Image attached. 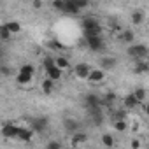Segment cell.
Instances as JSON below:
<instances>
[{"mask_svg": "<svg viewBox=\"0 0 149 149\" xmlns=\"http://www.w3.org/2000/svg\"><path fill=\"white\" fill-rule=\"evenodd\" d=\"M83 28L86 37H100L102 35V26L95 18H84L83 19Z\"/></svg>", "mask_w": 149, "mask_h": 149, "instance_id": "1", "label": "cell"}, {"mask_svg": "<svg viewBox=\"0 0 149 149\" xmlns=\"http://www.w3.org/2000/svg\"><path fill=\"white\" fill-rule=\"evenodd\" d=\"M44 68H46V72H47V77L51 79V81H58L60 77H61V70L56 67V63H54V58H51V56H46L44 58Z\"/></svg>", "mask_w": 149, "mask_h": 149, "instance_id": "2", "label": "cell"}, {"mask_svg": "<svg viewBox=\"0 0 149 149\" xmlns=\"http://www.w3.org/2000/svg\"><path fill=\"white\" fill-rule=\"evenodd\" d=\"M147 53H149V49L144 46V44H132V46H128L126 47V54L130 56V58H133V60H144L146 56H147Z\"/></svg>", "mask_w": 149, "mask_h": 149, "instance_id": "3", "label": "cell"}, {"mask_svg": "<svg viewBox=\"0 0 149 149\" xmlns=\"http://www.w3.org/2000/svg\"><path fill=\"white\" fill-rule=\"evenodd\" d=\"M47 118H44V116H39V118H32L30 119V130L32 132H37V133H42L46 128H47Z\"/></svg>", "mask_w": 149, "mask_h": 149, "instance_id": "4", "label": "cell"}, {"mask_svg": "<svg viewBox=\"0 0 149 149\" xmlns=\"http://www.w3.org/2000/svg\"><path fill=\"white\" fill-rule=\"evenodd\" d=\"M84 105H86V109H88L90 112H95V111L100 109V98H98L97 95L90 93V95L84 97Z\"/></svg>", "mask_w": 149, "mask_h": 149, "instance_id": "5", "label": "cell"}, {"mask_svg": "<svg viewBox=\"0 0 149 149\" xmlns=\"http://www.w3.org/2000/svg\"><path fill=\"white\" fill-rule=\"evenodd\" d=\"M74 74H76L79 79H88L90 74H91V67L88 63H77L74 67Z\"/></svg>", "mask_w": 149, "mask_h": 149, "instance_id": "6", "label": "cell"}, {"mask_svg": "<svg viewBox=\"0 0 149 149\" xmlns=\"http://www.w3.org/2000/svg\"><path fill=\"white\" fill-rule=\"evenodd\" d=\"M86 46L91 51H102L105 44H104V39L100 35V37H86Z\"/></svg>", "mask_w": 149, "mask_h": 149, "instance_id": "7", "label": "cell"}, {"mask_svg": "<svg viewBox=\"0 0 149 149\" xmlns=\"http://www.w3.org/2000/svg\"><path fill=\"white\" fill-rule=\"evenodd\" d=\"M18 133H19V126H16V125H4L2 126V135L6 139H18Z\"/></svg>", "mask_w": 149, "mask_h": 149, "instance_id": "8", "label": "cell"}, {"mask_svg": "<svg viewBox=\"0 0 149 149\" xmlns=\"http://www.w3.org/2000/svg\"><path fill=\"white\" fill-rule=\"evenodd\" d=\"M116 67V58L112 56H102L100 58V68L102 70H111Z\"/></svg>", "mask_w": 149, "mask_h": 149, "instance_id": "9", "label": "cell"}, {"mask_svg": "<svg viewBox=\"0 0 149 149\" xmlns=\"http://www.w3.org/2000/svg\"><path fill=\"white\" fill-rule=\"evenodd\" d=\"M105 79V72L100 68H97V70H91V74H90V77H88V81L90 83H102Z\"/></svg>", "mask_w": 149, "mask_h": 149, "instance_id": "10", "label": "cell"}, {"mask_svg": "<svg viewBox=\"0 0 149 149\" xmlns=\"http://www.w3.org/2000/svg\"><path fill=\"white\" fill-rule=\"evenodd\" d=\"M63 126H65V130L70 132L72 135L79 132V123H77L76 119H65V121H63Z\"/></svg>", "mask_w": 149, "mask_h": 149, "instance_id": "11", "label": "cell"}, {"mask_svg": "<svg viewBox=\"0 0 149 149\" xmlns=\"http://www.w3.org/2000/svg\"><path fill=\"white\" fill-rule=\"evenodd\" d=\"M79 7L76 4V0H65V13L67 14H79Z\"/></svg>", "mask_w": 149, "mask_h": 149, "instance_id": "12", "label": "cell"}, {"mask_svg": "<svg viewBox=\"0 0 149 149\" xmlns=\"http://www.w3.org/2000/svg\"><path fill=\"white\" fill-rule=\"evenodd\" d=\"M123 104H125V107H126V109H135L140 102L135 98V95H133V93H130V95H126V97H125Z\"/></svg>", "mask_w": 149, "mask_h": 149, "instance_id": "13", "label": "cell"}, {"mask_svg": "<svg viewBox=\"0 0 149 149\" xmlns=\"http://www.w3.org/2000/svg\"><path fill=\"white\" fill-rule=\"evenodd\" d=\"M30 139H32V130H30V128H25V126H19L18 140H21V142H28Z\"/></svg>", "mask_w": 149, "mask_h": 149, "instance_id": "14", "label": "cell"}, {"mask_svg": "<svg viewBox=\"0 0 149 149\" xmlns=\"http://www.w3.org/2000/svg\"><path fill=\"white\" fill-rule=\"evenodd\" d=\"M42 91H44L46 95H51V93L54 91V81H51L49 77L44 79V81H42Z\"/></svg>", "mask_w": 149, "mask_h": 149, "instance_id": "15", "label": "cell"}, {"mask_svg": "<svg viewBox=\"0 0 149 149\" xmlns=\"http://www.w3.org/2000/svg\"><path fill=\"white\" fill-rule=\"evenodd\" d=\"M86 140H88V135L84 132H77V133L72 135V142L74 144H86Z\"/></svg>", "mask_w": 149, "mask_h": 149, "instance_id": "16", "label": "cell"}, {"mask_svg": "<svg viewBox=\"0 0 149 149\" xmlns=\"http://www.w3.org/2000/svg\"><path fill=\"white\" fill-rule=\"evenodd\" d=\"M133 39H135V33L132 32V30H123V33H121V42H126V44H130L132 46V42H133Z\"/></svg>", "mask_w": 149, "mask_h": 149, "instance_id": "17", "label": "cell"}, {"mask_svg": "<svg viewBox=\"0 0 149 149\" xmlns=\"http://www.w3.org/2000/svg\"><path fill=\"white\" fill-rule=\"evenodd\" d=\"M149 70V63L144 61V60H139L137 65H135V74H146Z\"/></svg>", "mask_w": 149, "mask_h": 149, "instance_id": "18", "label": "cell"}, {"mask_svg": "<svg viewBox=\"0 0 149 149\" xmlns=\"http://www.w3.org/2000/svg\"><path fill=\"white\" fill-rule=\"evenodd\" d=\"M16 83H18V84H30V83H32V76L18 72V76H16Z\"/></svg>", "mask_w": 149, "mask_h": 149, "instance_id": "19", "label": "cell"}, {"mask_svg": "<svg viewBox=\"0 0 149 149\" xmlns=\"http://www.w3.org/2000/svg\"><path fill=\"white\" fill-rule=\"evenodd\" d=\"M144 21V13L142 11H133L132 13V23L133 25H140Z\"/></svg>", "mask_w": 149, "mask_h": 149, "instance_id": "20", "label": "cell"}, {"mask_svg": "<svg viewBox=\"0 0 149 149\" xmlns=\"http://www.w3.org/2000/svg\"><path fill=\"white\" fill-rule=\"evenodd\" d=\"M54 63H56V67H58L60 70L68 68V61H67V58H63V56H56V58H54Z\"/></svg>", "mask_w": 149, "mask_h": 149, "instance_id": "21", "label": "cell"}, {"mask_svg": "<svg viewBox=\"0 0 149 149\" xmlns=\"http://www.w3.org/2000/svg\"><path fill=\"white\" fill-rule=\"evenodd\" d=\"M90 114H91V118H93V123H95V125H98V126H100V125L104 123V114L100 112V109H98V111H95V112H90Z\"/></svg>", "mask_w": 149, "mask_h": 149, "instance_id": "22", "label": "cell"}, {"mask_svg": "<svg viewBox=\"0 0 149 149\" xmlns=\"http://www.w3.org/2000/svg\"><path fill=\"white\" fill-rule=\"evenodd\" d=\"M102 144L105 146V147H114V139H112V135H109V133H104L102 135Z\"/></svg>", "mask_w": 149, "mask_h": 149, "instance_id": "23", "label": "cell"}, {"mask_svg": "<svg viewBox=\"0 0 149 149\" xmlns=\"http://www.w3.org/2000/svg\"><path fill=\"white\" fill-rule=\"evenodd\" d=\"M112 121L116 123V121H126V111H116L114 114H112Z\"/></svg>", "mask_w": 149, "mask_h": 149, "instance_id": "24", "label": "cell"}, {"mask_svg": "<svg viewBox=\"0 0 149 149\" xmlns=\"http://www.w3.org/2000/svg\"><path fill=\"white\" fill-rule=\"evenodd\" d=\"M6 26L9 28V32H11V33H16V32H19V30H21V25H19L18 21H9V23H6Z\"/></svg>", "mask_w": 149, "mask_h": 149, "instance_id": "25", "label": "cell"}, {"mask_svg": "<svg viewBox=\"0 0 149 149\" xmlns=\"http://www.w3.org/2000/svg\"><path fill=\"white\" fill-rule=\"evenodd\" d=\"M33 65H30V63H25V65H21L19 67V72L21 74H28V76H33Z\"/></svg>", "mask_w": 149, "mask_h": 149, "instance_id": "26", "label": "cell"}, {"mask_svg": "<svg viewBox=\"0 0 149 149\" xmlns=\"http://www.w3.org/2000/svg\"><path fill=\"white\" fill-rule=\"evenodd\" d=\"M11 37V32H9V28L6 26V25H2V26H0V39H2V40H7Z\"/></svg>", "mask_w": 149, "mask_h": 149, "instance_id": "27", "label": "cell"}, {"mask_svg": "<svg viewBox=\"0 0 149 149\" xmlns=\"http://www.w3.org/2000/svg\"><path fill=\"white\" fill-rule=\"evenodd\" d=\"M133 95H135V98H137L139 102H144V98H146V90H144V88H137V90L133 91Z\"/></svg>", "mask_w": 149, "mask_h": 149, "instance_id": "28", "label": "cell"}, {"mask_svg": "<svg viewBox=\"0 0 149 149\" xmlns=\"http://www.w3.org/2000/svg\"><path fill=\"white\" fill-rule=\"evenodd\" d=\"M53 7H54L56 11L65 13V0H54V2H53Z\"/></svg>", "mask_w": 149, "mask_h": 149, "instance_id": "29", "label": "cell"}, {"mask_svg": "<svg viewBox=\"0 0 149 149\" xmlns=\"http://www.w3.org/2000/svg\"><path fill=\"white\" fill-rule=\"evenodd\" d=\"M46 149H61V142L60 140H49Z\"/></svg>", "mask_w": 149, "mask_h": 149, "instance_id": "30", "label": "cell"}, {"mask_svg": "<svg viewBox=\"0 0 149 149\" xmlns=\"http://www.w3.org/2000/svg\"><path fill=\"white\" fill-rule=\"evenodd\" d=\"M114 128H116L118 132H125V130L128 128V125H126V121H116V123H114Z\"/></svg>", "mask_w": 149, "mask_h": 149, "instance_id": "31", "label": "cell"}, {"mask_svg": "<svg viewBox=\"0 0 149 149\" xmlns=\"http://www.w3.org/2000/svg\"><path fill=\"white\" fill-rule=\"evenodd\" d=\"M76 4H77V7H79V9L88 7V2H86V0H76Z\"/></svg>", "mask_w": 149, "mask_h": 149, "instance_id": "32", "label": "cell"}, {"mask_svg": "<svg viewBox=\"0 0 149 149\" xmlns=\"http://www.w3.org/2000/svg\"><path fill=\"white\" fill-rule=\"evenodd\" d=\"M132 149H140V140H132Z\"/></svg>", "mask_w": 149, "mask_h": 149, "instance_id": "33", "label": "cell"}, {"mask_svg": "<svg viewBox=\"0 0 149 149\" xmlns=\"http://www.w3.org/2000/svg\"><path fill=\"white\" fill-rule=\"evenodd\" d=\"M33 7H37V9L42 7V2H33Z\"/></svg>", "mask_w": 149, "mask_h": 149, "instance_id": "34", "label": "cell"}, {"mask_svg": "<svg viewBox=\"0 0 149 149\" xmlns=\"http://www.w3.org/2000/svg\"><path fill=\"white\" fill-rule=\"evenodd\" d=\"M144 112H146V114H147V116H149V104H147V105H146V107H144Z\"/></svg>", "mask_w": 149, "mask_h": 149, "instance_id": "35", "label": "cell"}]
</instances>
